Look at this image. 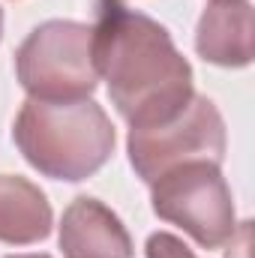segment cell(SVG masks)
Returning a JSON list of instances; mask_svg holds the SVG:
<instances>
[{
  "instance_id": "obj_1",
  "label": "cell",
  "mask_w": 255,
  "mask_h": 258,
  "mask_svg": "<svg viewBox=\"0 0 255 258\" xmlns=\"http://www.w3.org/2000/svg\"><path fill=\"white\" fill-rule=\"evenodd\" d=\"M96 9L93 66L120 117L132 129L174 117L195 93L192 69L168 30L120 0H99Z\"/></svg>"
},
{
  "instance_id": "obj_2",
  "label": "cell",
  "mask_w": 255,
  "mask_h": 258,
  "mask_svg": "<svg viewBox=\"0 0 255 258\" xmlns=\"http://www.w3.org/2000/svg\"><path fill=\"white\" fill-rule=\"evenodd\" d=\"M12 135L24 159L54 180H84L114 153V126L93 99H27Z\"/></svg>"
},
{
  "instance_id": "obj_3",
  "label": "cell",
  "mask_w": 255,
  "mask_h": 258,
  "mask_svg": "<svg viewBox=\"0 0 255 258\" xmlns=\"http://www.w3.org/2000/svg\"><path fill=\"white\" fill-rule=\"evenodd\" d=\"M15 72L30 99H87L96 84L93 27L78 21H45L18 48Z\"/></svg>"
},
{
  "instance_id": "obj_4",
  "label": "cell",
  "mask_w": 255,
  "mask_h": 258,
  "mask_svg": "<svg viewBox=\"0 0 255 258\" xmlns=\"http://www.w3.org/2000/svg\"><path fill=\"white\" fill-rule=\"evenodd\" d=\"M153 213L180 225L204 249H219L234 240V201L216 162H183L153 183Z\"/></svg>"
},
{
  "instance_id": "obj_5",
  "label": "cell",
  "mask_w": 255,
  "mask_h": 258,
  "mask_svg": "<svg viewBox=\"0 0 255 258\" xmlns=\"http://www.w3.org/2000/svg\"><path fill=\"white\" fill-rule=\"evenodd\" d=\"M225 123L207 96H192L168 120L129 129V159L144 183L183 162H222Z\"/></svg>"
},
{
  "instance_id": "obj_6",
  "label": "cell",
  "mask_w": 255,
  "mask_h": 258,
  "mask_svg": "<svg viewBox=\"0 0 255 258\" xmlns=\"http://www.w3.org/2000/svg\"><path fill=\"white\" fill-rule=\"evenodd\" d=\"M60 249L66 258H132V240L117 213L81 195L63 210Z\"/></svg>"
},
{
  "instance_id": "obj_7",
  "label": "cell",
  "mask_w": 255,
  "mask_h": 258,
  "mask_svg": "<svg viewBox=\"0 0 255 258\" xmlns=\"http://www.w3.org/2000/svg\"><path fill=\"white\" fill-rule=\"evenodd\" d=\"M195 48L216 66H246L255 54V12L246 0H213L201 15Z\"/></svg>"
},
{
  "instance_id": "obj_8",
  "label": "cell",
  "mask_w": 255,
  "mask_h": 258,
  "mask_svg": "<svg viewBox=\"0 0 255 258\" xmlns=\"http://www.w3.org/2000/svg\"><path fill=\"white\" fill-rule=\"evenodd\" d=\"M51 231V207L39 186L24 177L0 174V240L27 246L45 240Z\"/></svg>"
},
{
  "instance_id": "obj_9",
  "label": "cell",
  "mask_w": 255,
  "mask_h": 258,
  "mask_svg": "<svg viewBox=\"0 0 255 258\" xmlns=\"http://www.w3.org/2000/svg\"><path fill=\"white\" fill-rule=\"evenodd\" d=\"M147 258H195V255L183 240H177L174 234L159 231V234H150V240H147Z\"/></svg>"
},
{
  "instance_id": "obj_10",
  "label": "cell",
  "mask_w": 255,
  "mask_h": 258,
  "mask_svg": "<svg viewBox=\"0 0 255 258\" xmlns=\"http://www.w3.org/2000/svg\"><path fill=\"white\" fill-rule=\"evenodd\" d=\"M9 258H51V255H9Z\"/></svg>"
},
{
  "instance_id": "obj_11",
  "label": "cell",
  "mask_w": 255,
  "mask_h": 258,
  "mask_svg": "<svg viewBox=\"0 0 255 258\" xmlns=\"http://www.w3.org/2000/svg\"><path fill=\"white\" fill-rule=\"evenodd\" d=\"M0 33H3V12H0Z\"/></svg>"
}]
</instances>
